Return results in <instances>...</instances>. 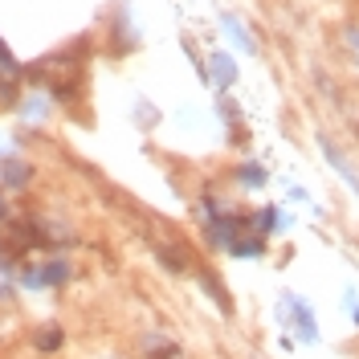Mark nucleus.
<instances>
[{
    "instance_id": "obj_2",
    "label": "nucleus",
    "mask_w": 359,
    "mask_h": 359,
    "mask_svg": "<svg viewBox=\"0 0 359 359\" xmlns=\"http://www.w3.org/2000/svg\"><path fill=\"white\" fill-rule=\"evenodd\" d=\"M221 29L229 33V41L237 45L241 53H257V41H253V29H249L241 17H233V13H221Z\"/></svg>"
},
{
    "instance_id": "obj_4",
    "label": "nucleus",
    "mask_w": 359,
    "mask_h": 359,
    "mask_svg": "<svg viewBox=\"0 0 359 359\" xmlns=\"http://www.w3.org/2000/svg\"><path fill=\"white\" fill-rule=\"evenodd\" d=\"M241 180H245V184H262V172H257V163H245V172H241Z\"/></svg>"
},
{
    "instance_id": "obj_5",
    "label": "nucleus",
    "mask_w": 359,
    "mask_h": 359,
    "mask_svg": "<svg viewBox=\"0 0 359 359\" xmlns=\"http://www.w3.org/2000/svg\"><path fill=\"white\" fill-rule=\"evenodd\" d=\"M355 318H359V314H355Z\"/></svg>"
},
{
    "instance_id": "obj_3",
    "label": "nucleus",
    "mask_w": 359,
    "mask_h": 359,
    "mask_svg": "<svg viewBox=\"0 0 359 359\" xmlns=\"http://www.w3.org/2000/svg\"><path fill=\"white\" fill-rule=\"evenodd\" d=\"M343 45H347V53H351V62L359 69V29H343Z\"/></svg>"
},
{
    "instance_id": "obj_1",
    "label": "nucleus",
    "mask_w": 359,
    "mask_h": 359,
    "mask_svg": "<svg viewBox=\"0 0 359 359\" xmlns=\"http://www.w3.org/2000/svg\"><path fill=\"white\" fill-rule=\"evenodd\" d=\"M204 78H208L217 90H229L233 82H237V62H233L229 53H212V57L204 62Z\"/></svg>"
}]
</instances>
